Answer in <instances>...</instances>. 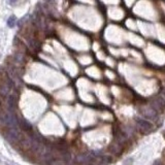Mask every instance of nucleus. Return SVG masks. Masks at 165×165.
I'll return each instance as SVG.
<instances>
[{"instance_id":"nucleus-2","label":"nucleus","mask_w":165,"mask_h":165,"mask_svg":"<svg viewBox=\"0 0 165 165\" xmlns=\"http://www.w3.org/2000/svg\"><path fill=\"white\" fill-rule=\"evenodd\" d=\"M141 114L146 118H148V119H154V118H156L157 116V111L152 105L143 106V108H141Z\"/></svg>"},{"instance_id":"nucleus-6","label":"nucleus","mask_w":165,"mask_h":165,"mask_svg":"<svg viewBox=\"0 0 165 165\" xmlns=\"http://www.w3.org/2000/svg\"><path fill=\"white\" fill-rule=\"evenodd\" d=\"M115 136H116V141L120 143L121 145L127 140V134L125 132H123L122 130H120V129H118V130L115 131Z\"/></svg>"},{"instance_id":"nucleus-9","label":"nucleus","mask_w":165,"mask_h":165,"mask_svg":"<svg viewBox=\"0 0 165 165\" xmlns=\"http://www.w3.org/2000/svg\"><path fill=\"white\" fill-rule=\"evenodd\" d=\"M99 164L100 165H106V164H108V163H111L112 162V157H109V156H102L101 158H99Z\"/></svg>"},{"instance_id":"nucleus-15","label":"nucleus","mask_w":165,"mask_h":165,"mask_svg":"<svg viewBox=\"0 0 165 165\" xmlns=\"http://www.w3.org/2000/svg\"><path fill=\"white\" fill-rule=\"evenodd\" d=\"M164 138H165V132H164Z\"/></svg>"},{"instance_id":"nucleus-5","label":"nucleus","mask_w":165,"mask_h":165,"mask_svg":"<svg viewBox=\"0 0 165 165\" xmlns=\"http://www.w3.org/2000/svg\"><path fill=\"white\" fill-rule=\"evenodd\" d=\"M15 104H17L15 96V95H9V96H7V111H9V112H15Z\"/></svg>"},{"instance_id":"nucleus-14","label":"nucleus","mask_w":165,"mask_h":165,"mask_svg":"<svg viewBox=\"0 0 165 165\" xmlns=\"http://www.w3.org/2000/svg\"><path fill=\"white\" fill-rule=\"evenodd\" d=\"M163 154H164V156H165V149H164V151H163Z\"/></svg>"},{"instance_id":"nucleus-3","label":"nucleus","mask_w":165,"mask_h":165,"mask_svg":"<svg viewBox=\"0 0 165 165\" xmlns=\"http://www.w3.org/2000/svg\"><path fill=\"white\" fill-rule=\"evenodd\" d=\"M151 105L156 109V111H162L165 106V99L162 96H158L155 99L152 100Z\"/></svg>"},{"instance_id":"nucleus-4","label":"nucleus","mask_w":165,"mask_h":165,"mask_svg":"<svg viewBox=\"0 0 165 165\" xmlns=\"http://www.w3.org/2000/svg\"><path fill=\"white\" fill-rule=\"evenodd\" d=\"M108 151L112 154H116V155H120L123 152V146L118 141L112 143L111 146H108Z\"/></svg>"},{"instance_id":"nucleus-10","label":"nucleus","mask_w":165,"mask_h":165,"mask_svg":"<svg viewBox=\"0 0 165 165\" xmlns=\"http://www.w3.org/2000/svg\"><path fill=\"white\" fill-rule=\"evenodd\" d=\"M51 165H66V161L59 158H55L51 161Z\"/></svg>"},{"instance_id":"nucleus-11","label":"nucleus","mask_w":165,"mask_h":165,"mask_svg":"<svg viewBox=\"0 0 165 165\" xmlns=\"http://www.w3.org/2000/svg\"><path fill=\"white\" fill-rule=\"evenodd\" d=\"M15 23H17V19H15V15H12V17H9V20H7V25H9V27H10V28L15 27Z\"/></svg>"},{"instance_id":"nucleus-7","label":"nucleus","mask_w":165,"mask_h":165,"mask_svg":"<svg viewBox=\"0 0 165 165\" xmlns=\"http://www.w3.org/2000/svg\"><path fill=\"white\" fill-rule=\"evenodd\" d=\"M19 125H20V128L21 129H23L24 131L30 133L32 132V126H31V124L29 122H27L26 120H23V119H20L19 120Z\"/></svg>"},{"instance_id":"nucleus-12","label":"nucleus","mask_w":165,"mask_h":165,"mask_svg":"<svg viewBox=\"0 0 165 165\" xmlns=\"http://www.w3.org/2000/svg\"><path fill=\"white\" fill-rule=\"evenodd\" d=\"M153 165H164V163L162 161H160V160H157V161L154 162Z\"/></svg>"},{"instance_id":"nucleus-8","label":"nucleus","mask_w":165,"mask_h":165,"mask_svg":"<svg viewBox=\"0 0 165 165\" xmlns=\"http://www.w3.org/2000/svg\"><path fill=\"white\" fill-rule=\"evenodd\" d=\"M136 122H137V125L139 126V128L143 131H150L152 129V125L149 123L148 121H143V120L140 119H136Z\"/></svg>"},{"instance_id":"nucleus-1","label":"nucleus","mask_w":165,"mask_h":165,"mask_svg":"<svg viewBox=\"0 0 165 165\" xmlns=\"http://www.w3.org/2000/svg\"><path fill=\"white\" fill-rule=\"evenodd\" d=\"M75 160L80 163H89V162H93L96 160V156L93 153L90 154H82V155H78Z\"/></svg>"},{"instance_id":"nucleus-13","label":"nucleus","mask_w":165,"mask_h":165,"mask_svg":"<svg viewBox=\"0 0 165 165\" xmlns=\"http://www.w3.org/2000/svg\"><path fill=\"white\" fill-rule=\"evenodd\" d=\"M15 1H17V0H9V2H10V3H15Z\"/></svg>"}]
</instances>
